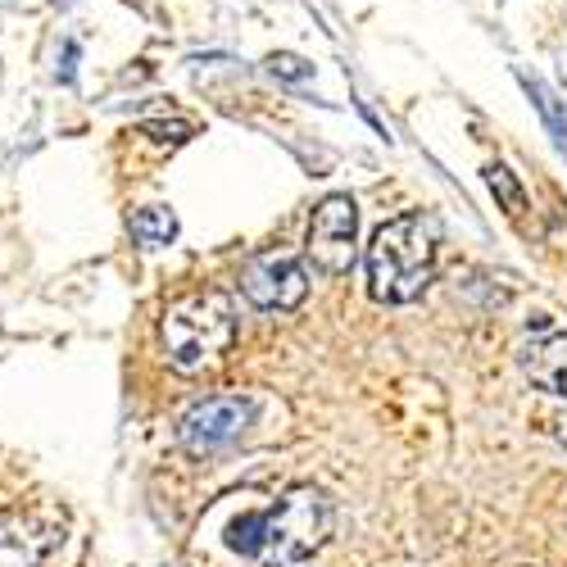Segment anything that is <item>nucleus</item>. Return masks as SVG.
<instances>
[{"mask_svg":"<svg viewBox=\"0 0 567 567\" xmlns=\"http://www.w3.org/2000/svg\"><path fill=\"white\" fill-rule=\"evenodd\" d=\"M332 532V499L318 486H296L268 513H246L227 527V545L241 558H259L268 567L305 563Z\"/></svg>","mask_w":567,"mask_h":567,"instance_id":"1","label":"nucleus"},{"mask_svg":"<svg viewBox=\"0 0 567 567\" xmlns=\"http://www.w3.org/2000/svg\"><path fill=\"white\" fill-rule=\"evenodd\" d=\"M368 264V291L382 305H413L436 277V223L422 214L391 218L372 231Z\"/></svg>","mask_w":567,"mask_h":567,"instance_id":"2","label":"nucleus"},{"mask_svg":"<svg viewBox=\"0 0 567 567\" xmlns=\"http://www.w3.org/2000/svg\"><path fill=\"white\" fill-rule=\"evenodd\" d=\"M159 337L177 372H200L218 363L236 341V309L223 291H192L164 309Z\"/></svg>","mask_w":567,"mask_h":567,"instance_id":"3","label":"nucleus"},{"mask_svg":"<svg viewBox=\"0 0 567 567\" xmlns=\"http://www.w3.org/2000/svg\"><path fill=\"white\" fill-rule=\"evenodd\" d=\"M305 255L318 272L341 277L359 259V205L350 196H327L309 218Z\"/></svg>","mask_w":567,"mask_h":567,"instance_id":"4","label":"nucleus"},{"mask_svg":"<svg viewBox=\"0 0 567 567\" xmlns=\"http://www.w3.org/2000/svg\"><path fill=\"white\" fill-rule=\"evenodd\" d=\"M241 296L255 309H296L309 296V272L296 255H277V250L255 255L241 268Z\"/></svg>","mask_w":567,"mask_h":567,"instance_id":"5","label":"nucleus"},{"mask_svg":"<svg viewBox=\"0 0 567 567\" xmlns=\"http://www.w3.org/2000/svg\"><path fill=\"white\" fill-rule=\"evenodd\" d=\"M250 417H255V404L246 395H214V400H200L196 409H186L177 436L186 450L205 454L241 436L250 427Z\"/></svg>","mask_w":567,"mask_h":567,"instance_id":"6","label":"nucleus"},{"mask_svg":"<svg viewBox=\"0 0 567 567\" xmlns=\"http://www.w3.org/2000/svg\"><path fill=\"white\" fill-rule=\"evenodd\" d=\"M64 532L41 513H0V567H41Z\"/></svg>","mask_w":567,"mask_h":567,"instance_id":"7","label":"nucleus"},{"mask_svg":"<svg viewBox=\"0 0 567 567\" xmlns=\"http://www.w3.org/2000/svg\"><path fill=\"white\" fill-rule=\"evenodd\" d=\"M523 372L532 377V386L567 400V332L545 337V341H532L523 350Z\"/></svg>","mask_w":567,"mask_h":567,"instance_id":"8","label":"nucleus"},{"mask_svg":"<svg viewBox=\"0 0 567 567\" xmlns=\"http://www.w3.org/2000/svg\"><path fill=\"white\" fill-rule=\"evenodd\" d=\"M127 231L136 236L146 250H159V246H173L177 241V214L164 209V205H146L127 218Z\"/></svg>","mask_w":567,"mask_h":567,"instance_id":"9","label":"nucleus"},{"mask_svg":"<svg viewBox=\"0 0 567 567\" xmlns=\"http://www.w3.org/2000/svg\"><path fill=\"white\" fill-rule=\"evenodd\" d=\"M268 69H272V78H287V82H305V78L313 73L300 55H272V60H268Z\"/></svg>","mask_w":567,"mask_h":567,"instance_id":"10","label":"nucleus"},{"mask_svg":"<svg viewBox=\"0 0 567 567\" xmlns=\"http://www.w3.org/2000/svg\"><path fill=\"white\" fill-rule=\"evenodd\" d=\"M491 186H495V192L504 196V205L517 214V209H523V192H517V182L508 177V168H491Z\"/></svg>","mask_w":567,"mask_h":567,"instance_id":"11","label":"nucleus"},{"mask_svg":"<svg viewBox=\"0 0 567 567\" xmlns=\"http://www.w3.org/2000/svg\"><path fill=\"white\" fill-rule=\"evenodd\" d=\"M554 432H558V441H563V445H567V413H563V417H558V422H554Z\"/></svg>","mask_w":567,"mask_h":567,"instance_id":"12","label":"nucleus"}]
</instances>
